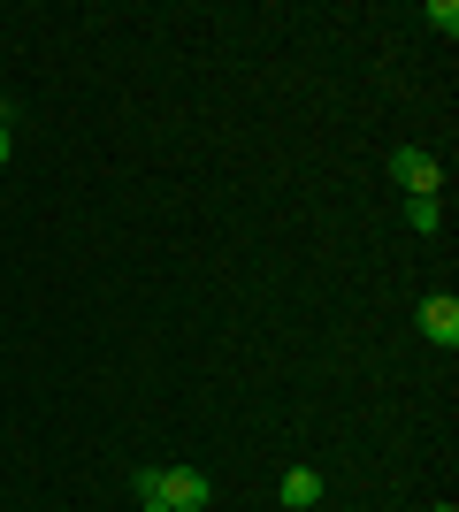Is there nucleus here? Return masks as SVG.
<instances>
[{
	"label": "nucleus",
	"instance_id": "10",
	"mask_svg": "<svg viewBox=\"0 0 459 512\" xmlns=\"http://www.w3.org/2000/svg\"><path fill=\"white\" fill-rule=\"evenodd\" d=\"M429 512H459V505H429Z\"/></svg>",
	"mask_w": 459,
	"mask_h": 512
},
{
	"label": "nucleus",
	"instance_id": "6",
	"mask_svg": "<svg viewBox=\"0 0 459 512\" xmlns=\"http://www.w3.org/2000/svg\"><path fill=\"white\" fill-rule=\"evenodd\" d=\"M406 222H414V230L429 237V230L444 222V199H406Z\"/></svg>",
	"mask_w": 459,
	"mask_h": 512
},
{
	"label": "nucleus",
	"instance_id": "9",
	"mask_svg": "<svg viewBox=\"0 0 459 512\" xmlns=\"http://www.w3.org/2000/svg\"><path fill=\"white\" fill-rule=\"evenodd\" d=\"M0 123H8V92H0Z\"/></svg>",
	"mask_w": 459,
	"mask_h": 512
},
{
	"label": "nucleus",
	"instance_id": "2",
	"mask_svg": "<svg viewBox=\"0 0 459 512\" xmlns=\"http://www.w3.org/2000/svg\"><path fill=\"white\" fill-rule=\"evenodd\" d=\"M161 497H169V512H199L207 505V474H192V467H161Z\"/></svg>",
	"mask_w": 459,
	"mask_h": 512
},
{
	"label": "nucleus",
	"instance_id": "5",
	"mask_svg": "<svg viewBox=\"0 0 459 512\" xmlns=\"http://www.w3.org/2000/svg\"><path fill=\"white\" fill-rule=\"evenodd\" d=\"M138 512H169V497H161V467H138Z\"/></svg>",
	"mask_w": 459,
	"mask_h": 512
},
{
	"label": "nucleus",
	"instance_id": "3",
	"mask_svg": "<svg viewBox=\"0 0 459 512\" xmlns=\"http://www.w3.org/2000/svg\"><path fill=\"white\" fill-rule=\"evenodd\" d=\"M421 337H429V344H444V352L459 344V299H452V291L421 299Z\"/></svg>",
	"mask_w": 459,
	"mask_h": 512
},
{
	"label": "nucleus",
	"instance_id": "4",
	"mask_svg": "<svg viewBox=\"0 0 459 512\" xmlns=\"http://www.w3.org/2000/svg\"><path fill=\"white\" fill-rule=\"evenodd\" d=\"M284 505H291V512L322 505V474H314V467H291V474H284Z\"/></svg>",
	"mask_w": 459,
	"mask_h": 512
},
{
	"label": "nucleus",
	"instance_id": "7",
	"mask_svg": "<svg viewBox=\"0 0 459 512\" xmlns=\"http://www.w3.org/2000/svg\"><path fill=\"white\" fill-rule=\"evenodd\" d=\"M429 23H437L444 39H452V31H459V0H429Z\"/></svg>",
	"mask_w": 459,
	"mask_h": 512
},
{
	"label": "nucleus",
	"instance_id": "8",
	"mask_svg": "<svg viewBox=\"0 0 459 512\" xmlns=\"http://www.w3.org/2000/svg\"><path fill=\"white\" fill-rule=\"evenodd\" d=\"M8 146H16V138H8V123H0V169H8Z\"/></svg>",
	"mask_w": 459,
	"mask_h": 512
},
{
	"label": "nucleus",
	"instance_id": "1",
	"mask_svg": "<svg viewBox=\"0 0 459 512\" xmlns=\"http://www.w3.org/2000/svg\"><path fill=\"white\" fill-rule=\"evenodd\" d=\"M391 176L406 184V199H444V161L429 146H398L391 153Z\"/></svg>",
	"mask_w": 459,
	"mask_h": 512
}]
</instances>
